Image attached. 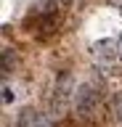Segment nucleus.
I'll return each instance as SVG.
<instances>
[{"label":"nucleus","mask_w":122,"mask_h":127,"mask_svg":"<svg viewBox=\"0 0 122 127\" xmlns=\"http://www.w3.org/2000/svg\"><path fill=\"white\" fill-rule=\"evenodd\" d=\"M114 40H117V48H120V58H122V32H120V34H117Z\"/></svg>","instance_id":"obj_8"},{"label":"nucleus","mask_w":122,"mask_h":127,"mask_svg":"<svg viewBox=\"0 0 122 127\" xmlns=\"http://www.w3.org/2000/svg\"><path fill=\"white\" fill-rule=\"evenodd\" d=\"M58 3H61V5H69V3H72V0H58Z\"/></svg>","instance_id":"obj_9"},{"label":"nucleus","mask_w":122,"mask_h":127,"mask_svg":"<svg viewBox=\"0 0 122 127\" xmlns=\"http://www.w3.org/2000/svg\"><path fill=\"white\" fill-rule=\"evenodd\" d=\"M93 53H96L101 61H117V58H120L117 40H98L96 45H93Z\"/></svg>","instance_id":"obj_4"},{"label":"nucleus","mask_w":122,"mask_h":127,"mask_svg":"<svg viewBox=\"0 0 122 127\" xmlns=\"http://www.w3.org/2000/svg\"><path fill=\"white\" fill-rule=\"evenodd\" d=\"M98 101H101V87L96 82H82L74 90V111L80 114L82 119H90L98 109Z\"/></svg>","instance_id":"obj_1"},{"label":"nucleus","mask_w":122,"mask_h":127,"mask_svg":"<svg viewBox=\"0 0 122 127\" xmlns=\"http://www.w3.org/2000/svg\"><path fill=\"white\" fill-rule=\"evenodd\" d=\"M74 79L72 74H61V77L56 79V85H53V114L56 117H61L64 114V109L69 106V101H74Z\"/></svg>","instance_id":"obj_2"},{"label":"nucleus","mask_w":122,"mask_h":127,"mask_svg":"<svg viewBox=\"0 0 122 127\" xmlns=\"http://www.w3.org/2000/svg\"><path fill=\"white\" fill-rule=\"evenodd\" d=\"M13 98H16V90H13V87H11L8 82H5V85H3V106H8V103L13 101Z\"/></svg>","instance_id":"obj_6"},{"label":"nucleus","mask_w":122,"mask_h":127,"mask_svg":"<svg viewBox=\"0 0 122 127\" xmlns=\"http://www.w3.org/2000/svg\"><path fill=\"white\" fill-rule=\"evenodd\" d=\"M11 64H13V50L11 48H3V71L5 74L11 71Z\"/></svg>","instance_id":"obj_5"},{"label":"nucleus","mask_w":122,"mask_h":127,"mask_svg":"<svg viewBox=\"0 0 122 127\" xmlns=\"http://www.w3.org/2000/svg\"><path fill=\"white\" fill-rule=\"evenodd\" d=\"M16 127H50V119L45 114H40V111H35V109H24L19 114Z\"/></svg>","instance_id":"obj_3"},{"label":"nucleus","mask_w":122,"mask_h":127,"mask_svg":"<svg viewBox=\"0 0 122 127\" xmlns=\"http://www.w3.org/2000/svg\"><path fill=\"white\" fill-rule=\"evenodd\" d=\"M114 117H117V122H122V95L114 98Z\"/></svg>","instance_id":"obj_7"}]
</instances>
